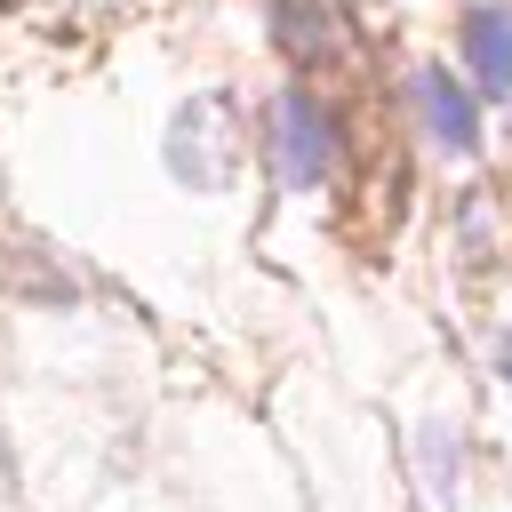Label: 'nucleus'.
<instances>
[{
	"label": "nucleus",
	"instance_id": "20e7f679",
	"mask_svg": "<svg viewBox=\"0 0 512 512\" xmlns=\"http://www.w3.org/2000/svg\"><path fill=\"white\" fill-rule=\"evenodd\" d=\"M456 48L472 64V96H512V0H464Z\"/></svg>",
	"mask_w": 512,
	"mask_h": 512
},
{
	"label": "nucleus",
	"instance_id": "0eeeda50",
	"mask_svg": "<svg viewBox=\"0 0 512 512\" xmlns=\"http://www.w3.org/2000/svg\"><path fill=\"white\" fill-rule=\"evenodd\" d=\"M496 376L512 384V336H496Z\"/></svg>",
	"mask_w": 512,
	"mask_h": 512
},
{
	"label": "nucleus",
	"instance_id": "7ed1b4c3",
	"mask_svg": "<svg viewBox=\"0 0 512 512\" xmlns=\"http://www.w3.org/2000/svg\"><path fill=\"white\" fill-rule=\"evenodd\" d=\"M408 112H416V128H424L448 160H472V152H480V96H472L448 64H416V72H408Z\"/></svg>",
	"mask_w": 512,
	"mask_h": 512
},
{
	"label": "nucleus",
	"instance_id": "423d86ee",
	"mask_svg": "<svg viewBox=\"0 0 512 512\" xmlns=\"http://www.w3.org/2000/svg\"><path fill=\"white\" fill-rule=\"evenodd\" d=\"M272 40H280L296 64H328V56L344 48L336 0H272Z\"/></svg>",
	"mask_w": 512,
	"mask_h": 512
},
{
	"label": "nucleus",
	"instance_id": "39448f33",
	"mask_svg": "<svg viewBox=\"0 0 512 512\" xmlns=\"http://www.w3.org/2000/svg\"><path fill=\"white\" fill-rule=\"evenodd\" d=\"M408 464H416V488H424L432 512H456V504H464V432H456V424H440V416L416 424Z\"/></svg>",
	"mask_w": 512,
	"mask_h": 512
},
{
	"label": "nucleus",
	"instance_id": "f03ea898",
	"mask_svg": "<svg viewBox=\"0 0 512 512\" xmlns=\"http://www.w3.org/2000/svg\"><path fill=\"white\" fill-rule=\"evenodd\" d=\"M232 152H240L232 104H224V96H192V104L176 112V128H168V176H176L184 192H224Z\"/></svg>",
	"mask_w": 512,
	"mask_h": 512
},
{
	"label": "nucleus",
	"instance_id": "f257e3e1",
	"mask_svg": "<svg viewBox=\"0 0 512 512\" xmlns=\"http://www.w3.org/2000/svg\"><path fill=\"white\" fill-rule=\"evenodd\" d=\"M264 144H272V168H280L288 192H328V184L344 176V136H336V120L320 112V96H304V88H280V96H272Z\"/></svg>",
	"mask_w": 512,
	"mask_h": 512
}]
</instances>
